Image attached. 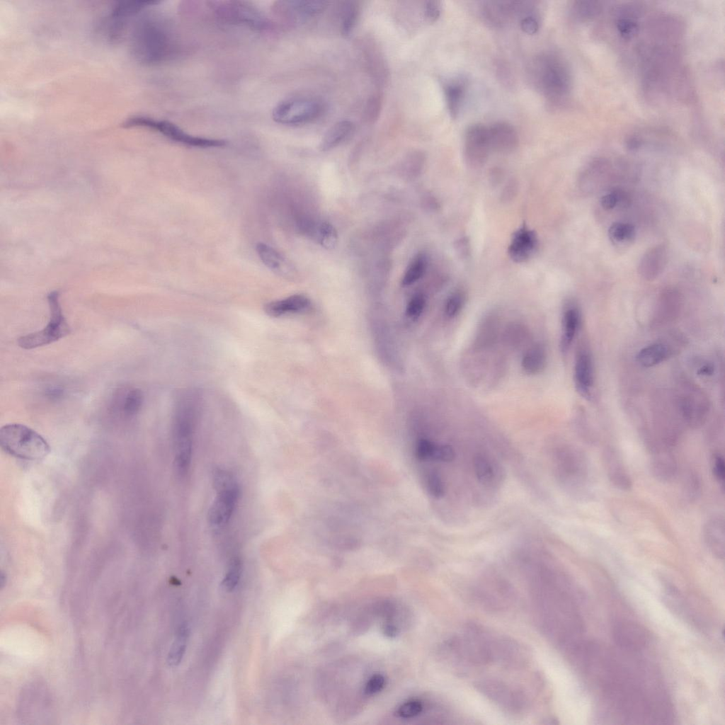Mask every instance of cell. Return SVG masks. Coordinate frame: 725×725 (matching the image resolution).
Listing matches in <instances>:
<instances>
[{
    "mask_svg": "<svg viewBox=\"0 0 725 725\" xmlns=\"http://www.w3.org/2000/svg\"><path fill=\"white\" fill-rule=\"evenodd\" d=\"M535 11L531 1H488L481 6L484 21L493 28H503L515 19Z\"/></svg>",
    "mask_w": 725,
    "mask_h": 725,
    "instance_id": "obj_10",
    "label": "cell"
},
{
    "mask_svg": "<svg viewBox=\"0 0 725 725\" xmlns=\"http://www.w3.org/2000/svg\"><path fill=\"white\" fill-rule=\"evenodd\" d=\"M444 93L448 112L455 119L461 112L467 91V83L463 79H451L444 85Z\"/></svg>",
    "mask_w": 725,
    "mask_h": 725,
    "instance_id": "obj_28",
    "label": "cell"
},
{
    "mask_svg": "<svg viewBox=\"0 0 725 725\" xmlns=\"http://www.w3.org/2000/svg\"><path fill=\"white\" fill-rule=\"evenodd\" d=\"M384 634L389 637H394L398 634V629L396 625L390 620L387 621L383 626Z\"/></svg>",
    "mask_w": 725,
    "mask_h": 725,
    "instance_id": "obj_55",
    "label": "cell"
},
{
    "mask_svg": "<svg viewBox=\"0 0 725 725\" xmlns=\"http://www.w3.org/2000/svg\"><path fill=\"white\" fill-rule=\"evenodd\" d=\"M455 452L449 445H434L430 459L440 462H451L455 459Z\"/></svg>",
    "mask_w": 725,
    "mask_h": 725,
    "instance_id": "obj_46",
    "label": "cell"
},
{
    "mask_svg": "<svg viewBox=\"0 0 725 725\" xmlns=\"http://www.w3.org/2000/svg\"><path fill=\"white\" fill-rule=\"evenodd\" d=\"M563 577L554 572H540L531 579L530 595L539 627L561 646L573 645L581 624L576 605Z\"/></svg>",
    "mask_w": 725,
    "mask_h": 725,
    "instance_id": "obj_1",
    "label": "cell"
},
{
    "mask_svg": "<svg viewBox=\"0 0 725 725\" xmlns=\"http://www.w3.org/2000/svg\"><path fill=\"white\" fill-rule=\"evenodd\" d=\"M130 46L133 57L147 65L167 62L178 50L172 25L156 14L144 15L135 21L130 34Z\"/></svg>",
    "mask_w": 725,
    "mask_h": 725,
    "instance_id": "obj_2",
    "label": "cell"
},
{
    "mask_svg": "<svg viewBox=\"0 0 725 725\" xmlns=\"http://www.w3.org/2000/svg\"><path fill=\"white\" fill-rule=\"evenodd\" d=\"M685 479L684 491L690 501L695 500L700 491V481L695 474L690 473Z\"/></svg>",
    "mask_w": 725,
    "mask_h": 725,
    "instance_id": "obj_48",
    "label": "cell"
},
{
    "mask_svg": "<svg viewBox=\"0 0 725 725\" xmlns=\"http://www.w3.org/2000/svg\"><path fill=\"white\" fill-rule=\"evenodd\" d=\"M212 8L222 21L244 25L253 29H263L268 21L257 8L247 2L239 1H213Z\"/></svg>",
    "mask_w": 725,
    "mask_h": 725,
    "instance_id": "obj_11",
    "label": "cell"
},
{
    "mask_svg": "<svg viewBox=\"0 0 725 725\" xmlns=\"http://www.w3.org/2000/svg\"><path fill=\"white\" fill-rule=\"evenodd\" d=\"M380 100L376 96L369 101L366 113L369 120H374L377 118L380 108Z\"/></svg>",
    "mask_w": 725,
    "mask_h": 725,
    "instance_id": "obj_54",
    "label": "cell"
},
{
    "mask_svg": "<svg viewBox=\"0 0 725 725\" xmlns=\"http://www.w3.org/2000/svg\"><path fill=\"white\" fill-rule=\"evenodd\" d=\"M603 463L610 482L621 491H629L632 486V478L620 455L611 448L604 450Z\"/></svg>",
    "mask_w": 725,
    "mask_h": 725,
    "instance_id": "obj_20",
    "label": "cell"
},
{
    "mask_svg": "<svg viewBox=\"0 0 725 725\" xmlns=\"http://www.w3.org/2000/svg\"><path fill=\"white\" fill-rule=\"evenodd\" d=\"M316 236L321 246L326 249H333L337 245V232L335 227L327 222H324L319 225Z\"/></svg>",
    "mask_w": 725,
    "mask_h": 725,
    "instance_id": "obj_38",
    "label": "cell"
},
{
    "mask_svg": "<svg viewBox=\"0 0 725 725\" xmlns=\"http://www.w3.org/2000/svg\"><path fill=\"white\" fill-rule=\"evenodd\" d=\"M668 260L666 247L657 245L649 249L641 258L638 273L646 280H652L663 270Z\"/></svg>",
    "mask_w": 725,
    "mask_h": 725,
    "instance_id": "obj_25",
    "label": "cell"
},
{
    "mask_svg": "<svg viewBox=\"0 0 725 725\" xmlns=\"http://www.w3.org/2000/svg\"><path fill=\"white\" fill-rule=\"evenodd\" d=\"M217 492V497L209 511V520L213 525L226 523L230 518L239 496V485Z\"/></svg>",
    "mask_w": 725,
    "mask_h": 725,
    "instance_id": "obj_19",
    "label": "cell"
},
{
    "mask_svg": "<svg viewBox=\"0 0 725 725\" xmlns=\"http://www.w3.org/2000/svg\"><path fill=\"white\" fill-rule=\"evenodd\" d=\"M441 11L442 6L440 1H428L424 5V17L428 22L434 23L439 18Z\"/></svg>",
    "mask_w": 725,
    "mask_h": 725,
    "instance_id": "obj_51",
    "label": "cell"
},
{
    "mask_svg": "<svg viewBox=\"0 0 725 725\" xmlns=\"http://www.w3.org/2000/svg\"><path fill=\"white\" fill-rule=\"evenodd\" d=\"M241 562L237 557L234 558L229 563L225 576L222 582L223 588L227 591H232L237 585L241 574Z\"/></svg>",
    "mask_w": 725,
    "mask_h": 725,
    "instance_id": "obj_39",
    "label": "cell"
},
{
    "mask_svg": "<svg viewBox=\"0 0 725 725\" xmlns=\"http://www.w3.org/2000/svg\"><path fill=\"white\" fill-rule=\"evenodd\" d=\"M326 1H282L276 3L277 14L289 24L296 25L311 18L325 10Z\"/></svg>",
    "mask_w": 725,
    "mask_h": 725,
    "instance_id": "obj_15",
    "label": "cell"
},
{
    "mask_svg": "<svg viewBox=\"0 0 725 725\" xmlns=\"http://www.w3.org/2000/svg\"><path fill=\"white\" fill-rule=\"evenodd\" d=\"M520 26L529 35L535 34L540 28V21L536 12L527 14L520 20Z\"/></svg>",
    "mask_w": 725,
    "mask_h": 725,
    "instance_id": "obj_49",
    "label": "cell"
},
{
    "mask_svg": "<svg viewBox=\"0 0 725 725\" xmlns=\"http://www.w3.org/2000/svg\"><path fill=\"white\" fill-rule=\"evenodd\" d=\"M423 704L418 700H409L403 703L397 709L396 714L403 719L418 716L423 711Z\"/></svg>",
    "mask_w": 725,
    "mask_h": 725,
    "instance_id": "obj_45",
    "label": "cell"
},
{
    "mask_svg": "<svg viewBox=\"0 0 725 725\" xmlns=\"http://www.w3.org/2000/svg\"><path fill=\"white\" fill-rule=\"evenodd\" d=\"M669 348L661 343H653L642 348L636 355V360L643 367L655 366L670 355Z\"/></svg>",
    "mask_w": 725,
    "mask_h": 725,
    "instance_id": "obj_31",
    "label": "cell"
},
{
    "mask_svg": "<svg viewBox=\"0 0 725 725\" xmlns=\"http://www.w3.org/2000/svg\"><path fill=\"white\" fill-rule=\"evenodd\" d=\"M712 372H713V368L710 365H705L703 367L700 368V370H699V373L700 374L706 375L712 374Z\"/></svg>",
    "mask_w": 725,
    "mask_h": 725,
    "instance_id": "obj_57",
    "label": "cell"
},
{
    "mask_svg": "<svg viewBox=\"0 0 725 725\" xmlns=\"http://www.w3.org/2000/svg\"><path fill=\"white\" fill-rule=\"evenodd\" d=\"M579 321L578 309L573 306L568 307L564 312L562 319L561 348L563 352H566L571 346L578 331Z\"/></svg>",
    "mask_w": 725,
    "mask_h": 725,
    "instance_id": "obj_30",
    "label": "cell"
},
{
    "mask_svg": "<svg viewBox=\"0 0 725 725\" xmlns=\"http://www.w3.org/2000/svg\"><path fill=\"white\" fill-rule=\"evenodd\" d=\"M538 247V238L535 232L525 224L518 228L512 235L508 253L516 263L528 261Z\"/></svg>",
    "mask_w": 725,
    "mask_h": 725,
    "instance_id": "obj_18",
    "label": "cell"
},
{
    "mask_svg": "<svg viewBox=\"0 0 725 725\" xmlns=\"http://www.w3.org/2000/svg\"><path fill=\"white\" fill-rule=\"evenodd\" d=\"M464 295L461 291L457 290L452 293L445 303V312L446 315L449 317L457 316L464 305Z\"/></svg>",
    "mask_w": 725,
    "mask_h": 725,
    "instance_id": "obj_42",
    "label": "cell"
},
{
    "mask_svg": "<svg viewBox=\"0 0 725 725\" xmlns=\"http://www.w3.org/2000/svg\"><path fill=\"white\" fill-rule=\"evenodd\" d=\"M434 445L435 443L427 439H420L416 446V457L419 460L430 459Z\"/></svg>",
    "mask_w": 725,
    "mask_h": 725,
    "instance_id": "obj_52",
    "label": "cell"
},
{
    "mask_svg": "<svg viewBox=\"0 0 725 725\" xmlns=\"http://www.w3.org/2000/svg\"><path fill=\"white\" fill-rule=\"evenodd\" d=\"M309 304V299L304 295H294L282 299L270 302L266 304L264 309L268 315L278 317L287 314L302 312Z\"/></svg>",
    "mask_w": 725,
    "mask_h": 725,
    "instance_id": "obj_27",
    "label": "cell"
},
{
    "mask_svg": "<svg viewBox=\"0 0 725 725\" xmlns=\"http://www.w3.org/2000/svg\"><path fill=\"white\" fill-rule=\"evenodd\" d=\"M598 10V6L588 1H576L572 6L573 15L578 19L590 17L594 11L596 12Z\"/></svg>",
    "mask_w": 725,
    "mask_h": 725,
    "instance_id": "obj_47",
    "label": "cell"
},
{
    "mask_svg": "<svg viewBox=\"0 0 725 725\" xmlns=\"http://www.w3.org/2000/svg\"><path fill=\"white\" fill-rule=\"evenodd\" d=\"M256 251L261 261L275 273L285 278L293 275L294 268L291 264L273 247L258 243Z\"/></svg>",
    "mask_w": 725,
    "mask_h": 725,
    "instance_id": "obj_26",
    "label": "cell"
},
{
    "mask_svg": "<svg viewBox=\"0 0 725 725\" xmlns=\"http://www.w3.org/2000/svg\"><path fill=\"white\" fill-rule=\"evenodd\" d=\"M426 486L430 494L435 498H440L444 495L445 486L440 475L431 472L426 476Z\"/></svg>",
    "mask_w": 725,
    "mask_h": 725,
    "instance_id": "obj_44",
    "label": "cell"
},
{
    "mask_svg": "<svg viewBox=\"0 0 725 725\" xmlns=\"http://www.w3.org/2000/svg\"><path fill=\"white\" fill-rule=\"evenodd\" d=\"M703 539L709 552L717 559L725 556V523L722 517L714 516L705 523Z\"/></svg>",
    "mask_w": 725,
    "mask_h": 725,
    "instance_id": "obj_23",
    "label": "cell"
},
{
    "mask_svg": "<svg viewBox=\"0 0 725 725\" xmlns=\"http://www.w3.org/2000/svg\"><path fill=\"white\" fill-rule=\"evenodd\" d=\"M491 150L508 153L516 148L518 135L515 129L506 122H496L488 127Z\"/></svg>",
    "mask_w": 725,
    "mask_h": 725,
    "instance_id": "obj_22",
    "label": "cell"
},
{
    "mask_svg": "<svg viewBox=\"0 0 725 725\" xmlns=\"http://www.w3.org/2000/svg\"><path fill=\"white\" fill-rule=\"evenodd\" d=\"M385 685V678L382 675L375 674L367 680L365 686V692L371 695L381 691Z\"/></svg>",
    "mask_w": 725,
    "mask_h": 725,
    "instance_id": "obj_53",
    "label": "cell"
},
{
    "mask_svg": "<svg viewBox=\"0 0 725 725\" xmlns=\"http://www.w3.org/2000/svg\"><path fill=\"white\" fill-rule=\"evenodd\" d=\"M426 304V299L423 295L418 294L413 296L409 301L406 307V314L409 317L416 318L422 313Z\"/></svg>",
    "mask_w": 725,
    "mask_h": 725,
    "instance_id": "obj_50",
    "label": "cell"
},
{
    "mask_svg": "<svg viewBox=\"0 0 725 725\" xmlns=\"http://www.w3.org/2000/svg\"><path fill=\"white\" fill-rule=\"evenodd\" d=\"M47 301L50 314L46 326L40 331L20 337L18 339V345L21 348L30 350L49 345L70 333L71 328L63 314L58 292L50 293Z\"/></svg>",
    "mask_w": 725,
    "mask_h": 725,
    "instance_id": "obj_6",
    "label": "cell"
},
{
    "mask_svg": "<svg viewBox=\"0 0 725 725\" xmlns=\"http://www.w3.org/2000/svg\"><path fill=\"white\" fill-rule=\"evenodd\" d=\"M650 455V467L653 476L658 481H672L678 472L677 460L670 447L653 442L648 446Z\"/></svg>",
    "mask_w": 725,
    "mask_h": 725,
    "instance_id": "obj_17",
    "label": "cell"
},
{
    "mask_svg": "<svg viewBox=\"0 0 725 725\" xmlns=\"http://www.w3.org/2000/svg\"><path fill=\"white\" fill-rule=\"evenodd\" d=\"M562 479L569 490L583 498L590 496V472L586 455L576 449H567L559 454Z\"/></svg>",
    "mask_w": 725,
    "mask_h": 725,
    "instance_id": "obj_8",
    "label": "cell"
},
{
    "mask_svg": "<svg viewBox=\"0 0 725 725\" xmlns=\"http://www.w3.org/2000/svg\"><path fill=\"white\" fill-rule=\"evenodd\" d=\"M612 637L620 647L632 651L644 649L650 641V634L644 626L628 620L614 625Z\"/></svg>",
    "mask_w": 725,
    "mask_h": 725,
    "instance_id": "obj_16",
    "label": "cell"
},
{
    "mask_svg": "<svg viewBox=\"0 0 725 725\" xmlns=\"http://www.w3.org/2000/svg\"><path fill=\"white\" fill-rule=\"evenodd\" d=\"M575 386L578 393L586 397L591 396L593 386V365L591 356L586 350L577 353L574 366Z\"/></svg>",
    "mask_w": 725,
    "mask_h": 725,
    "instance_id": "obj_24",
    "label": "cell"
},
{
    "mask_svg": "<svg viewBox=\"0 0 725 725\" xmlns=\"http://www.w3.org/2000/svg\"><path fill=\"white\" fill-rule=\"evenodd\" d=\"M547 355L544 348L540 345H535L528 348L522 358L521 365L524 372L528 375H536L545 367Z\"/></svg>",
    "mask_w": 725,
    "mask_h": 725,
    "instance_id": "obj_32",
    "label": "cell"
},
{
    "mask_svg": "<svg viewBox=\"0 0 725 725\" xmlns=\"http://www.w3.org/2000/svg\"><path fill=\"white\" fill-rule=\"evenodd\" d=\"M200 397L197 392H184L178 398L173 415V432L176 450V468L183 476L190 463L192 440L199 409Z\"/></svg>",
    "mask_w": 725,
    "mask_h": 725,
    "instance_id": "obj_4",
    "label": "cell"
},
{
    "mask_svg": "<svg viewBox=\"0 0 725 725\" xmlns=\"http://www.w3.org/2000/svg\"><path fill=\"white\" fill-rule=\"evenodd\" d=\"M360 13V7L356 1L344 2L341 13V30L343 35H349L355 28Z\"/></svg>",
    "mask_w": 725,
    "mask_h": 725,
    "instance_id": "obj_34",
    "label": "cell"
},
{
    "mask_svg": "<svg viewBox=\"0 0 725 725\" xmlns=\"http://www.w3.org/2000/svg\"><path fill=\"white\" fill-rule=\"evenodd\" d=\"M491 150L488 127L479 123L470 125L464 138V155L467 164L474 167L483 165Z\"/></svg>",
    "mask_w": 725,
    "mask_h": 725,
    "instance_id": "obj_14",
    "label": "cell"
},
{
    "mask_svg": "<svg viewBox=\"0 0 725 725\" xmlns=\"http://www.w3.org/2000/svg\"><path fill=\"white\" fill-rule=\"evenodd\" d=\"M427 263V257L424 253L417 254L405 270L401 285L409 286L418 280L426 272Z\"/></svg>",
    "mask_w": 725,
    "mask_h": 725,
    "instance_id": "obj_35",
    "label": "cell"
},
{
    "mask_svg": "<svg viewBox=\"0 0 725 725\" xmlns=\"http://www.w3.org/2000/svg\"><path fill=\"white\" fill-rule=\"evenodd\" d=\"M528 70L532 85L549 102L559 103L570 91L571 74L559 55L542 52L531 61Z\"/></svg>",
    "mask_w": 725,
    "mask_h": 725,
    "instance_id": "obj_3",
    "label": "cell"
},
{
    "mask_svg": "<svg viewBox=\"0 0 725 725\" xmlns=\"http://www.w3.org/2000/svg\"><path fill=\"white\" fill-rule=\"evenodd\" d=\"M354 124L347 120L333 124L324 134L320 142L321 151L331 150L347 140L354 132Z\"/></svg>",
    "mask_w": 725,
    "mask_h": 725,
    "instance_id": "obj_29",
    "label": "cell"
},
{
    "mask_svg": "<svg viewBox=\"0 0 725 725\" xmlns=\"http://www.w3.org/2000/svg\"><path fill=\"white\" fill-rule=\"evenodd\" d=\"M477 686L491 701L508 712L518 713L527 707L525 695L503 681L487 679L478 683Z\"/></svg>",
    "mask_w": 725,
    "mask_h": 725,
    "instance_id": "obj_12",
    "label": "cell"
},
{
    "mask_svg": "<svg viewBox=\"0 0 725 725\" xmlns=\"http://www.w3.org/2000/svg\"><path fill=\"white\" fill-rule=\"evenodd\" d=\"M600 204L607 210L617 205L625 207L629 204V197L623 190H615L604 195L600 199Z\"/></svg>",
    "mask_w": 725,
    "mask_h": 725,
    "instance_id": "obj_40",
    "label": "cell"
},
{
    "mask_svg": "<svg viewBox=\"0 0 725 725\" xmlns=\"http://www.w3.org/2000/svg\"><path fill=\"white\" fill-rule=\"evenodd\" d=\"M47 396L51 399H57L63 395L62 389L58 387H51L47 390Z\"/></svg>",
    "mask_w": 725,
    "mask_h": 725,
    "instance_id": "obj_56",
    "label": "cell"
},
{
    "mask_svg": "<svg viewBox=\"0 0 725 725\" xmlns=\"http://www.w3.org/2000/svg\"><path fill=\"white\" fill-rule=\"evenodd\" d=\"M156 1H128L117 3L111 9L107 22V35L112 41L119 40L129 22L141 11L159 4Z\"/></svg>",
    "mask_w": 725,
    "mask_h": 725,
    "instance_id": "obj_13",
    "label": "cell"
},
{
    "mask_svg": "<svg viewBox=\"0 0 725 725\" xmlns=\"http://www.w3.org/2000/svg\"><path fill=\"white\" fill-rule=\"evenodd\" d=\"M125 127H141L160 133L169 139L187 146L211 148L220 147L226 144L222 139L206 138L190 135L176 125L163 120H156L146 116H133L123 123Z\"/></svg>",
    "mask_w": 725,
    "mask_h": 725,
    "instance_id": "obj_7",
    "label": "cell"
},
{
    "mask_svg": "<svg viewBox=\"0 0 725 725\" xmlns=\"http://www.w3.org/2000/svg\"><path fill=\"white\" fill-rule=\"evenodd\" d=\"M474 472L476 478L484 484H490L494 480L493 463L483 454H478L474 458Z\"/></svg>",
    "mask_w": 725,
    "mask_h": 725,
    "instance_id": "obj_36",
    "label": "cell"
},
{
    "mask_svg": "<svg viewBox=\"0 0 725 725\" xmlns=\"http://www.w3.org/2000/svg\"><path fill=\"white\" fill-rule=\"evenodd\" d=\"M0 444L9 455L27 460L42 459L50 451L49 444L42 435L19 423H10L1 427Z\"/></svg>",
    "mask_w": 725,
    "mask_h": 725,
    "instance_id": "obj_5",
    "label": "cell"
},
{
    "mask_svg": "<svg viewBox=\"0 0 725 725\" xmlns=\"http://www.w3.org/2000/svg\"><path fill=\"white\" fill-rule=\"evenodd\" d=\"M143 399L141 390L133 387L121 388L114 393L110 409L115 413L130 418L140 411Z\"/></svg>",
    "mask_w": 725,
    "mask_h": 725,
    "instance_id": "obj_21",
    "label": "cell"
},
{
    "mask_svg": "<svg viewBox=\"0 0 725 725\" xmlns=\"http://www.w3.org/2000/svg\"><path fill=\"white\" fill-rule=\"evenodd\" d=\"M616 27L619 34L625 40L633 38L639 30L637 21L632 17L627 16L617 19Z\"/></svg>",
    "mask_w": 725,
    "mask_h": 725,
    "instance_id": "obj_41",
    "label": "cell"
},
{
    "mask_svg": "<svg viewBox=\"0 0 725 725\" xmlns=\"http://www.w3.org/2000/svg\"><path fill=\"white\" fill-rule=\"evenodd\" d=\"M188 635V625L182 624L178 629L168 656V663L170 666H176L181 663L186 649Z\"/></svg>",
    "mask_w": 725,
    "mask_h": 725,
    "instance_id": "obj_33",
    "label": "cell"
},
{
    "mask_svg": "<svg viewBox=\"0 0 725 725\" xmlns=\"http://www.w3.org/2000/svg\"><path fill=\"white\" fill-rule=\"evenodd\" d=\"M321 101L309 97L290 98L280 102L273 109V119L278 123L297 125L312 122L324 113Z\"/></svg>",
    "mask_w": 725,
    "mask_h": 725,
    "instance_id": "obj_9",
    "label": "cell"
},
{
    "mask_svg": "<svg viewBox=\"0 0 725 725\" xmlns=\"http://www.w3.org/2000/svg\"><path fill=\"white\" fill-rule=\"evenodd\" d=\"M711 469L712 474L717 482L724 489L725 481V462L723 455L716 452L711 457Z\"/></svg>",
    "mask_w": 725,
    "mask_h": 725,
    "instance_id": "obj_43",
    "label": "cell"
},
{
    "mask_svg": "<svg viewBox=\"0 0 725 725\" xmlns=\"http://www.w3.org/2000/svg\"><path fill=\"white\" fill-rule=\"evenodd\" d=\"M608 236L615 243L629 241L634 238L635 229L628 223L615 222L610 227Z\"/></svg>",
    "mask_w": 725,
    "mask_h": 725,
    "instance_id": "obj_37",
    "label": "cell"
}]
</instances>
